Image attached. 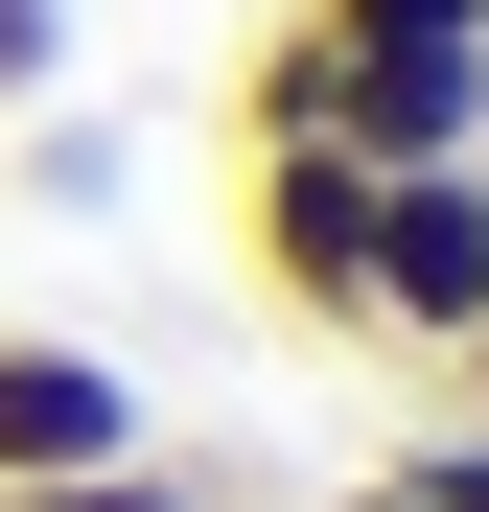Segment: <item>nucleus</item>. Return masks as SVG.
<instances>
[{"label": "nucleus", "mask_w": 489, "mask_h": 512, "mask_svg": "<svg viewBox=\"0 0 489 512\" xmlns=\"http://www.w3.org/2000/svg\"><path fill=\"white\" fill-rule=\"evenodd\" d=\"M233 256H257V303L303 350H350V303H373V163L350 140H233Z\"/></svg>", "instance_id": "1"}, {"label": "nucleus", "mask_w": 489, "mask_h": 512, "mask_svg": "<svg viewBox=\"0 0 489 512\" xmlns=\"http://www.w3.org/2000/svg\"><path fill=\"white\" fill-rule=\"evenodd\" d=\"M489 326V163H373V303H350V350H466Z\"/></svg>", "instance_id": "2"}, {"label": "nucleus", "mask_w": 489, "mask_h": 512, "mask_svg": "<svg viewBox=\"0 0 489 512\" xmlns=\"http://www.w3.org/2000/svg\"><path fill=\"white\" fill-rule=\"evenodd\" d=\"M163 419L94 326H0V489H70V466H140Z\"/></svg>", "instance_id": "3"}, {"label": "nucleus", "mask_w": 489, "mask_h": 512, "mask_svg": "<svg viewBox=\"0 0 489 512\" xmlns=\"http://www.w3.org/2000/svg\"><path fill=\"white\" fill-rule=\"evenodd\" d=\"M0 187H24V210H47V233H94V210H117V187H140V140H117V117H94V94H47V117H24V163H0Z\"/></svg>", "instance_id": "4"}, {"label": "nucleus", "mask_w": 489, "mask_h": 512, "mask_svg": "<svg viewBox=\"0 0 489 512\" xmlns=\"http://www.w3.org/2000/svg\"><path fill=\"white\" fill-rule=\"evenodd\" d=\"M350 512H489V419H443V443H396V466H350Z\"/></svg>", "instance_id": "5"}, {"label": "nucleus", "mask_w": 489, "mask_h": 512, "mask_svg": "<svg viewBox=\"0 0 489 512\" xmlns=\"http://www.w3.org/2000/svg\"><path fill=\"white\" fill-rule=\"evenodd\" d=\"M0 512H210V489H187V466L140 443V466H70V489H0Z\"/></svg>", "instance_id": "6"}, {"label": "nucleus", "mask_w": 489, "mask_h": 512, "mask_svg": "<svg viewBox=\"0 0 489 512\" xmlns=\"http://www.w3.org/2000/svg\"><path fill=\"white\" fill-rule=\"evenodd\" d=\"M70 94V0H0V117H47Z\"/></svg>", "instance_id": "7"}, {"label": "nucleus", "mask_w": 489, "mask_h": 512, "mask_svg": "<svg viewBox=\"0 0 489 512\" xmlns=\"http://www.w3.org/2000/svg\"><path fill=\"white\" fill-rule=\"evenodd\" d=\"M443 419H489V326H466V350H443Z\"/></svg>", "instance_id": "8"}]
</instances>
